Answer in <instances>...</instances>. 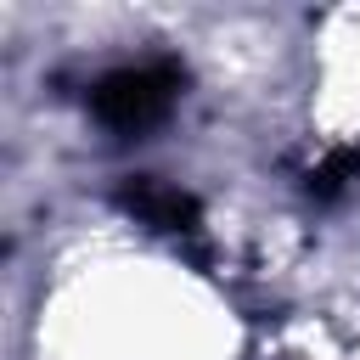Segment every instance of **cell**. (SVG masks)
Masks as SVG:
<instances>
[{
    "label": "cell",
    "mask_w": 360,
    "mask_h": 360,
    "mask_svg": "<svg viewBox=\"0 0 360 360\" xmlns=\"http://www.w3.org/2000/svg\"><path fill=\"white\" fill-rule=\"evenodd\" d=\"M354 174H360V146H343V152H332V158H326V163H321V169H315L309 180H315L321 191H332V186L354 180Z\"/></svg>",
    "instance_id": "obj_3"
},
{
    "label": "cell",
    "mask_w": 360,
    "mask_h": 360,
    "mask_svg": "<svg viewBox=\"0 0 360 360\" xmlns=\"http://www.w3.org/2000/svg\"><path fill=\"white\" fill-rule=\"evenodd\" d=\"M174 96H180V68L158 56V62H129V68H112L107 79H96L90 107H96V118H101L107 129L141 135V129H152L158 118H169Z\"/></svg>",
    "instance_id": "obj_1"
},
{
    "label": "cell",
    "mask_w": 360,
    "mask_h": 360,
    "mask_svg": "<svg viewBox=\"0 0 360 360\" xmlns=\"http://www.w3.org/2000/svg\"><path fill=\"white\" fill-rule=\"evenodd\" d=\"M124 208H129L141 225L169 231V236H191V231H197V202H191L180 186L158 180V174H135V180L124 186Z\"/></svg>",
    "instance_id": "obj_2"
}]
</instances>
